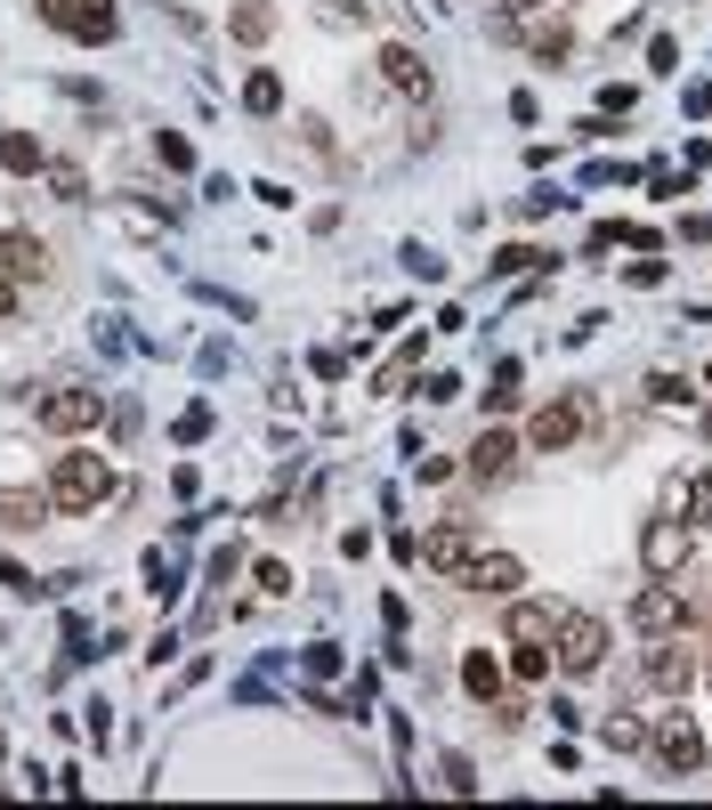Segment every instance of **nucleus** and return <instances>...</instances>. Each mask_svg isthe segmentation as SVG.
<instances>
[{
    "label": "nucleus",
    "mask_w": 712,
    "mask_h": 810,
    "mask_svg": "<svg viewBox=\"0 0 712 810\" xmlns=\"http://www.w3.org/2000/svg\"><path fill=\"white\" fill-rule=\"evenodd\" d=\"M114 494V463L106 454H57V470H49V503L57 511H97Z\"/></svg>",
    "instance_id": "f257e3e1"
},
{
    "label": "nucleus",
    "mask_w": 712,
    "mask_h": 810,
    "mask_svg": "<svg viewBox=\"0 0 712 810\" xmlns=\"http://www.w3.org/2000/svg\"><path fill=\"white\" fill-rule=\"evenodd\" d=\"M551 657H559V673H599L607 664V625L599 616H583V608H559V632H551Z\"/></svg>",
    "instance_id": "f03ea898"
},
{
    "label": "nucleus",
    "mask_w": 712,
    "mask_h": 810,
    "mask_svg": "<svg viewBox=\"0 0 712 810\" xmlns=\"http://www.w3.org/2000/svg\"><path fill=\"white\" fill-rule=\"evenodd\" d=\"M478 551H486V535H478L470 518H446V527L422 535V568H437V575H462Z\"/></svg>",
    "instance_id": "7ed1b4c3"
},
{
    "label": "nucleus",
    "mask_w": 712,
    "mask_h": 810,
    "mask_svg": "<svg viewBox=\"0 0 712 810\" xmlns=\"http://www.w3.org/2000/svg\"><path fill=\"white\" fill-rule=\"evenodd\" d=\"M647 745H656V762H664V771H673V778L704 771V730H697V721H688V714H664L656 730H647Z\"/></svg>",
    "instance_id": "20e7f679"
},
{
    "label": "nucleus",
    "mask_w": 712,
    "mask_h": 810,
    "mask_svg": "<svg viewBox=\"0 0 712 810\" xmlns=\"http://www.w3.org/2000/svg\"><path fill=\"white\" fill-rule=\"evenodd\" d=\"M632 625H640L647 640H664V632H680V625H688V600H680L673 575H656V584H640V592H632Z\"/></svg>",
    "instance_id": "39448f33"
},
{
    "label": "nucleus",
    "mask_w": 712,
    "mask_h": 810,
    "mask_svg": "<svg viewBox=\"0 0 712 810\" xmlns=\"http://www.w3.org/2000/svg\"><path fill=\"white\" fill-rule=\"evenodd\" d=\"M688 551H697V527H688V518H647V535H640L647 575H680Z\"/></svg>",
    "instance_id": "423d86ee"
},
{
    "label": "nucleus",
    "mask_w": 712,
    "mask_h": 810,
    "mask_svg": "<svg viewBox=\"0 0 712 810\" xmlns=\"http://www.w3.org/2000/svg\"><path fill=\"white\" fill-rule=\"evenodd\" d=\"M583 422H592V398H551V406L535 413L527 438H535V454H559V446H575V438H583Z\"/></svg>",
    "instance_id": "0eeeda50"
},
{
    "label": "nucleus",
    "mask_w": 712,
    "mask_h": 810,
    "mask_svg": "<svg viewBox=\"0 0 712 810\" xmlns=\"http://www.w3.org/2000/svg\"><path fill=\"white\" fill-rule=\"evenodd\" d=\"M33 413H41V430H97V413H106V389H49Z\"/></svg>",
    "instance_id": "6e6552de"
},
{
    "label": "nucleus",
    "mask_w": 712,
    "mask_h": 810,
    "mask_svg": "<svg viewBox=\"0 0 712 810\" xmlns=\"http://www.w3.org/2000/svg\"><path fill=\"white\" fill-rule=\"evenodd\" d=\"M453 584H470V592H494V600H510L518 584H527V559L518 551H478L462 575H453Z\"/></svg>",
    "instance_id": "1a4fd4ad"
},
{
    "label": "nucleus",
    "mask_w": 712,
    "mask_h": 810,
    "mask_svg": "<svg viewBox=\"0 0 712 810\" xmlns=\"http://www.w3.org/2000/svg\"><path fill=\"white\" fill-rule=\"evenodd\" d=\"M647 681H656L664 697H688V681H697V657L664 640V649H647Z\"/></svg>",
    "instance_id": "9d476101"
},
{
    "label": "nucleus",
    "mask_w": 712,
    "mask_h": 810,
    "mask_svg": "<svg viewBox=\"0 0 712 810\" xmlns=\"http://www.w3.org/2000/svg\"><path fill=\"white\" fill-rule=\"evenodd\" d=\"M673 518H688V527H712V470H688V479H673Z\"/></svg>",
    "instance_id": "9b49d317"
},
{
    "label": "nucleus",
    "mask_w": 712,
    "mask_h": 810,
    "mask_svg": "<svg viewBox=\"0 0 712 810\" xmlns=\"http://www.w3.org/2000/svg\"><path fill=\"white\" fill-rule=\"evenodd\" d=\"M0 267H9V276L25 284V276H41V267H49V252H41V236H25V227H9V236H0Z\"/></svg>",
    "instance_id": "f8f14e48"
},
{
    "label": "nucleus",
    "mask_w": 712,
    "mask_h": 810,
    "mask_svg": "<svg viewBox=\"0 0 712 810\" xmlns=\"http://www.w3.org/2000/svg\"><path fill=\"white\" fill-rule=\"evenodd\" d=\"M381 73L397 81V90H413V98H429V66H422V57H413V49H405V41H389V49H381Z\"/></svg>",
    "instance_id": "ddd939ff"
},
{
    "label": "nucleus",
    "mask_w": 712,
    "mask_h": 810,
    "mask_svg": "<svg viewBox=\"0 0 712 810\" xmlns=\"http://www.w3.org/2000/svg\"><path fill=\"white\" fill-rule=\"evenodd\" d=\"M227 33H236V41H267V33H276V0H236V9H227Z\"/></svg>",
    "instance_id": "4468645a"
},
{
    "label": "nucleus",
    "mask_w": 712,
    "mask_h": 810,
    "mask_svg": "<svg viewBox=\"0 0 712 810\" xmlns=\"http://www.w3.org/2000/svg\"><path fill=\"white\" fill-rule=\"evenodd\" d=\"M462 689H470L478 705H494V697H502V664H494L486 649H470V657H462Z\"/></svg>",
    "instance_id": "2eb2a0df"
},
{
    "label": "nucleus",
    "mask_w": 712,
    "mask_h": 810,
    "mask_svg": "<svg viewBox=\"0 0 712 810\" xmlns=\"http://www.w3.org/2000/svg\"><path fill=\"white\" fill-rule=\"evenodd\" d=\"M510 463H518V438H502V430H486V438H478V454H470L478 479H502Z\"/></svg>",
    "instance_id": "dca6fc26"
},
{
    "label": "nucleus",
    "mask_w": 712,
    "mask_h": 810,
    "mask_svg": "<svg viewBox=\"0 0 712 810\" xmlns=\"http://www.w3.org/2000/svg\"><path fill=\"white\" fill-rule=\"evenodd\" d=\"M0 171H16V179H25V171H49V155H41L25 130H0Z\"/></svg>",
    "instance_id": "f3484780"
},
{
    "label": "nucleus",
    "mask_w": 712,
    "mask_h": 810,
    "mask_svg": "<svg viewBox=\"0 0 712 810\" xmlns=\"http://www.w3.org/2000/svg\"><path fill=\"white\" fill-rule=\"evenodd\" d=\"M243 106H251V114H284V73L260 66V73L243 81Z\"/></svg>",
    "instance_id": "a211bd4d"
},
{
    "label": "nucleus",
    "mask_w": 712,
    "mask_h": 810,
    "mask_svg": "<svg viewBox=\"0 0 712 810\" xmlns=\"http://www.w3.org/2000/svg\"><path fill=\"white\" fill-rule=\"evenodd\" d=\"M551 632H559V608H535V600L510 608V640H551Z\"/></svg>",
    "instance_id": "6ab92c4d"
},
{
    "label": "nucleus",
    "mask_w": 712,
    "mask_h": 810,
    "mask_svg": "<svg viewBox=\"0 0 712 810\" xmlns=\"http://www.w3.org/2000/svg\"><path fill=\"white\" fill-rule=\"evenodd\" d=\"M179 584H186V575H179V559H171V551H146V592H154L162 608L179 600Z\"/></svg>",
    "instance_id": "aec40b11"
},
{
    "label": "nucleus",
    "mask_w": 712,
    "mask_h": 810,
    "mask_svg": "<svg viewBox=\"0 0 712 810\" xmlns=\"http://www.w3.org/2000/svg\"><path fill=\"white\" fill-rule=\"evenodd\" d=\"M57 503L49 494H0V527H33V518H49Z\"/></svg>",
    "instance_id": "412c9836"
},
{
    "label": "nucleus",
    "mask_w": 712,
    "mask_h": 810,
    "mask_svg": "<svg viewBox=\"0 0 712 810\" xmlns=\"http://www.w3.org/2000/svg\"><path fill=\"white\" fill-rule=\"evenodd\" d=\"M599 738L616 745V754H640V745H647V721H632V714H607V721H599Z\"/></svg>",
    "instance_id": "4be33fe9"
},
{
    "label": "nucleus",
    "mask_w": 712,
    "mask_h": 810,
    "mask_svg": "<svg viewBox=\"0 0 712 810\" xmlns=\"http://www.w3.org/2000/svg\"><path fill=\"white\" fill-rule=\"evenodd\" d=\"M647 406H697V389H688V373H656V381H647Z\"/></svg>",
    "instance_id": "5701e85b"
},
{
    "label": "nucleus",
    "mask_w": 712,
    "mask_h": 810,
    "mask_svg": "<svg viewBox=\"0 0 712 810\" xmlns=\"http://www.w3.org/2000/svg\"><path fill=\"white\" fill-rule=\"evenodd\" d=\"M300 673H308V681H332V673H341V640H308V649H300Z\"/></svg>",
    "instance_id": "b1692460"
},
{
    "label": "nucleus",
    "mask_w": 712,
    "mask_h": 810,
    "mask_svg": "<svg viewBox=\"0 0 712 810\" xmlns=\"http://www.w3.org/2000/svg\"><path fill=\"white\" fill-rule=\"evenodd\" d=\"M49 195H57V203H90V179H81V162H49Z\"/></svg>",
    "instance_id": "393cba45"
},
{
    "label": "nucleus",
    "mask_w": 712,
    "mask_h": 810,
    "mask_svg": "<svg viewBox=\"0 0 712 810\" xmlns=\"http://www.w3.org/2000/svg\"><path fill=\"white\" fill-rule=\"evenodd\" d=\"M154 155H162V171H195V147L179 130H154Z\"/></svg>",
    "instance_id": "a878e982"
},
{
    "label": "nucleus",
    "mask_w": 712,
    "mask_h": 810,
    "mask_svg": "<svg viewBox=\"0 0 712 810\" xmlns=\"http://www.w3.org/2000/svg\"><path fill=\"white\" fill-rule=\"evenodd\" d=\"M510 673H518V681H542V673H551V649H542V640H518Z\"/></svg>",
    "instance_id": "bb28decb"
},
{
    "label": "nucleus",
    "mask_w": 712,
    "mask_h": 810,
    "mask_svg": "<svg viewBox=\"0 0 712 810\" xmlns=\"http://www.w3.org/2000/svg\"><path fill=\"white\" fill-rule=\"evenodd\" d=\"M518 398H527V389H518V365H494V389H486V406H494V413H510Z\"/></svg>",
    "instance_id": "cd10ccee"
},
{
    "label": "nucleus",
    "mask_w": 712,
    "mask_h": 810,
    "mask_svg": "<svg viewBox=\"0 0 712 810\" xmlns=\"http://www.w3.org/2000/svg\"><path fill=\"white\" fill-rule=\"evenodd\" d=\"M0 584H9L16 600H49V592H57V584H33V575L16 568V559H0Z\"/></svg>",
    "instance_id": "c85d7f7f"
},
{
    "label": "nucleus",
    "mask_w": 712,
    "mask_h": 810,
    "mask_svg": "<svg viewBox=\"0 0 712 810\" xmlns=\"http://www.w3.org/2000/svg\"><path fill=\"white\" fill-rule=\"evenodd\" d=\"M203 438H211V406H186L179 413V446H203Z\"/></svg>",
    "instance_id": "c756f323"
},
{
    "label": "nucleus",
    "mask_w": 712,
    "mask_h": 810,
    "mask_svg": "<svg viewBox=\"0 0 712 810\" xmlns=\"http://www.w3.org/2000/svg\"><path fill=\"white\" fill-rule=\"evenodd\" d=\"M405 267H413L422 284H446V260H437V252H422V243H405Z\"/></svg>",
    "instance_id": "7c9ffc66"
},
{
    "label": "nucleus",
    "mask_w": 712,
    "mask_h": 810,
    "mask_svg": "<svg viewBox=\"0 0 712 810\" xmlns=\"http://www.w3.org/2000/svg\"><path fill=\"white\" fill-rule=\"evenodd\" d=\"M647 66H656V73H680V41L656 33V41H647Z\"/></svg>",
    "instance_id": "2f4dec72"
},
{
    "label": "nucleus",
    "mask_w": 712,
    "mask_h": 810,
    "mask_svg": "<svg viewBox=\"0 0 712 810\" xmlns=\"http://www.w3.org/2000/svg\"><path fill=\"white\" fill-rule=\"evenodd\" d=\"M413 365H422V341H405V349H397V357H389V373H381V389H397V381H405Z\"/></svg>",
    "instance_id": "473e14b6"
},
{
    "label": "nucleus",
    "mask_w": 712,
    "mask_h": 810,
    "mask_svg": "<svg viewBox=\"0 0 712 810\" xmlns=\"http://www.w3.org/2000/svg\"><path fill=\"white\" fill-rule=\"evenodd\" d=\"M236 575H243V551L219 544V551H211V584H236Z\"/></svg>",
    "instance_id": "72a5a7b5"
},
{
    "label": "nucleus",
    "mask_w": 712,
    "mask_h": 810,
    "mask_svg": "<svg viewBox=\"0 0 712 810\" xmlns=\"http://www.w3.org/2000/svg\"><path fill=\"white\" fill-rule=\"evenodd\" d=\"M446 786H453V795H478V771H470V754H446Z\"/></svg>",
    "instance_id": "f704fd0d"
},
{
    "label": "nucleus",
    "mask_w": 712,
    "mask_h": 810,
    "mask_svg": "<svg viewBox=\"0 0 712 810\" xmlns=\"http://www.w3.org/2000/svg\"><path fill=\"white\" fill-rule=\"evenodd\" d=\"M632 98H640L632 81H607V90H599V114H632Z\"/></svg>",
    "instance_id": "c9c22d12"
},
{
    "label": "nucleus",
    "mask_w": 712,
    "mask_h": 810,
    "mask_svg": "<svg viewBox=\"0 0 712 810\" xmlns=\"http://www.w3.org/2000/svg\"><path fill=\"white\" fill-rule=\"evenodd\" d=\"M575 49V33L567 25H551V33H535V57H567Z\"/></svg>",
    "instance_id": "e433bc0d"
},
{
    "label": "nucleus",
    "mask_w": 712,
    "mask_h": 810,
    "mask_svg": "<svg viewBox=\"0 0 712 810\" xmlns=\"http://www.w3.org/2000/svg\"><path fill=\"white\" fill-rule=\"evenodd\" d=\"M308 365H317L324 381H348V349H317V357H308Z\"/></svg>",
    "instance_id": "4c0bfd02"
},
{
    "label": "nucleus",
    "mask_w": 712,
    "mask_h": 810,
    "mask_svg": "<svg viewBox=\"0 0 712 810\" xmlns=\"http://www.w3.org/2000/svg\"><path fill=\"white\" fill-rule=\"evenodd\" d=\"M260 592H276V600L291 592V568H284V559H260Z\"/></svg>",
    "instance_id": "58836bf2"
},
{
    "label": "nucleus",
    "mask_w": 712,
    "mask_h": 810,
    "mask_svg": "<svg viewBox=\"0 0 712 810\" xmlns=\"http://www.w3.org/2000/svg\"><path fill=\"white\" fill-rule=\"evenodd\" d=\"M33 16H41V25H57V33H66V25H73V0H33Z\"/></svg>",
    "instance_id": "ea45409f"
},
{
    "label": "nucleus",
    "mask_w": 712,
    "mask_h": 810,
    "mask_svg": "<svg viewBox=\"0 0 712 810\" xmlns=\"http://www.w3.org/2000/svg\"><path fill=\"white\" fill-rule=\"evenodd\" d=\"M422 398H429V406H446V398H462V381H453V373H429Z\"/></svg>",
    "instance_id": "a19ab883"
},
{
    "label": "nucleus",
    "mask_w": 712,
    "mask_h": 810,
    "mask_svg": "<svg viewBox=\"0 0 712 810\" xmlns=\"http://www.w3.org/2000/svg\"><path fill=\"white\" fill-rule=\"evenodd\" d=\"M527 267H535V252H527V243H510V252L494 260V276H527Z\"/></svg>",
    "instance_id": "79ce46f5"
},
{
    "label": "nucleus",
    "mask_w": 712,
    "mask_h": 810,
    "mask_svg": "<svg viewBox=\"0 0 712 810\" xmlns=\"http://www.w3.org/2000/svg\"><path fill=\"white\" fill-rule=\"evenodd\" d=\"M680 106L704 122V114H712V81H688V90H680Z\"/></svg>",
    "instance_id": "37998d69"
},
{
    "label": "nucleus",
    "mask_w": 712,
    "mask_h": 810,
    "mask_svg": "<svg viewBox=\"0 0 712 810\" xmlns=\"http://www.w3.org/2000/svg\"><path fill=\"white\" fill-rule=\"evenodd\" d=\"M680 236H688V243H712V212H704V219H688Z\"/></svg>",
    "instance_id": "c03bdc74"
},
{
    "label": "nucleus",
    "mask_w": 712,
    "mask_h": 810,
    "mask_svg": "<svg viewBox=\"0 0 712 810\" xmlns=\"http://www.w3.org/2000/svg\"><path fill=\"white\" fill-rule=\"evenodd\" d=\"M9 308H16V276L0 267V317H9Z\"/></svg>",
    "instance_id": "a18cd8bd"
},
{
    "label": "nucleus",
    "mask_w": 712,
    "mask_h": 810,
    "mask_svg": "<svg viewBox=\"0 0 712 810\" xmlns=\"http://www.w3.org/2000/svg\"><path fill=\"white\" fill-rule=\"evenodd\" d=\"M502 9H510V16H527V9H542V0H502Z\"/></svg>",
    "instance_id": "49530a36"
}]
</instances>
